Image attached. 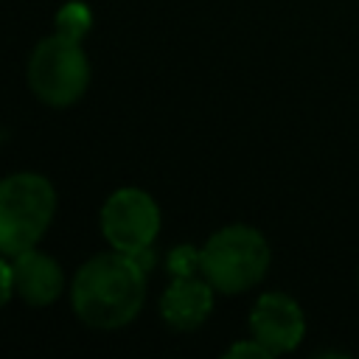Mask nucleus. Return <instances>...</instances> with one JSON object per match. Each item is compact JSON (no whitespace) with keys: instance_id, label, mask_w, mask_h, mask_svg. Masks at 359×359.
Wrapping results in <instances>:
<instances>
[{"instance_id":"9d476101","label":"nucleus","mask_w":359,"mask_h":359,"mask_svg":"<svg viewBox=\"0 0 359 359\" xmlns=\"http://www.w3.org/2000/svg\"><path fill=\"white\" fill-rule=\"evenodd\" d=\"M165 269L171 278H191V275H202V250H196L194 244H180L168 252L165 258Z\"/></svg>"},{"instance_id":"423d86ee","label":"nucleus","mask_w":359,"mask_h":359,"mask_svg":"<svg viewBox=\"0 0 359 359\" xmlns=\"http://www.w3.org/2000/svg\"><path fill=\"white\" fill-rule=\"evenodd\" d=\"M250 331L275 356V353H289L297 348L306 331V320H303L300 306L289 294L269 292V294H261L258 303L252 306Z\"/></svg>"},{"instance_id":"f03ea898","label":"nucleus","mask_w":359,"mask_h":359,"mask_svg":"<svg viewBox=\"0 0 359 359\" xmlns=\"http://www.w3.org/2000/svg\"><path fill=\"white\" fill-rule=\"evenodd\" d=\"M56 213V191L48 177L17 171L0 180V252L14 258L45 236Z\"/></svg>"},{"instance_id":"7ed1b4c3","label":"nucleus","mask_w":359,"mask_h":359,"mask_svg":"<svg viewBox=\"0 0 359 359\" xmlns=\"http://www.w3.org/2000/svg\"><path fill=\"white\" fill-rule=\"evenodd\" d=\"M269 266L266 238L247 224L216 230L202 247V278L224 294L252 289Z\"/></svg>"},{"instance_id":"39448f33","label":"nucleus","mask_w":359,"mask_h":359,"mask_svg":"<svg viewBox=\"0 0 359 359\" xmlns=\"http://www.w3.org/2000/svg\"><path fill=\"white\" fill-rule=\"evenodd\" d=\"M101 233L121 252L151 247L160 233V208L143 188H121L101 208Z\"/></svg>"},{"instance_id":"20e7f679","label":"nucleus","mask_w":359,"mask_h":359,"mask_svg":"<svg viewBox=\"0 0 359 359\" xmlns=\"http://www.w3.org/2000/svg\"><path fill=\"white\" fill-rule=\"evenodd\" d=\"M28 84L34 95L50 107L76 104L90 84V59L81 42L62 34L42 39L28 62Z\"/></svg>"},{"instance_id":"0eeeda50","label":"nucleus","mask_w":359,"mask_h":359,"mask_svg":"<svg viewBox=\"0 0 359 359\" xmlns=\"http://www.w3.org/2000/svg\"><path fill=\"white\" fill-rule=\"evenodd\" d=\"M11 278L14 294L22 297L28 306H50L65 292V272L56 258L39 252L36 247L11 258Z\"/></svg>"},{"instance_id":"9b49d317","label":"nucleus","mask_w":359,"mask_h":359,"mask_svg":"<svg viewBox=\"0 0 359 359\" xmlns=\"http://www.w3.org/2000/svg\"><path fill=\"white\" fill-rule=\"evenodd\" d=\"M272 353L252 337V339H241L227 351V359H269Z\"/></svg>"},{"instance_id":"6e6552de","label":"nucleus","mask_w":359,"mask_h":359,"mask_svg":"<svg viewBox=\"0 0 359 359\" xmlns=\"http://www.w3.org/2000/svg\"><path fill=\"white\" fill-rule=\"evenodd\" d=\"M213 309V286L205 278H171L160 297V317L174 331L199 328Z\"/></svg>"},{"instance_id":"1a4fd4ad","label":"nucleus","mask_w":359,"mask_h":359,"mask_svg":"<svg viewBox=\"0 0 359 359\" xmlns=\"http://www.w3.org/2000/svg\"><path fill=\"white\" fill-rule=\"evenodd\" d=\"M93 28V11L84 3H67L56 14V34L70 36V39H84V34Z\"/></svg>"},{"instance_id":"f8f14e48","label":"nucleus","mask_w":359,"mask_h":359,"mask_svg":"<svg viewBox=\"0 0 359 359\" xmlns=\"http://www.w3.org/2000/svg\"><path fill=\"white\" fill-rule=\"evenodd\" d=\"M14 294V278H11V261H6V255L0 252V309L11 300Z\"/></svg>"},{"instance_id":"f257e3e1","label":"nucleus","mask_w":359,"mask_h":359,"mask_svg":"<svg viewBox=\"0 0 359 359\" xmlns=\"http://www.w3.org/2000/svg\"><path fill=\"white\" fill-rule=\"evenodd\" d=\"M146 278L135 258L109 250L84 261L70 283V303L81 323L90 328L112 331L129 325L146 300Z\"/></svg>"}]
</instances>
